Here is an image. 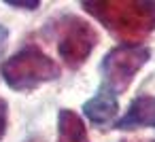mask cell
Wrapping results in <instances>:
<instances>
[{"label": "cell", "instance_id": "6da1fadb", "mask_svg": "<svg viewBox=\"0 0 155 142\" xmlns=\"http://www.w3.org/2000/svg\"><path fill=\"white\" fill-rule=\"evenodd\" d=\"M83 7L125 45H136L155 30V2L151 0H87Z\"/></svg>", "mask_w": 155, "mask_h": 142}, {"label": "cell", "instance_id": "7a4b0ae2", "mask_svg": "<svg viewBox=\"0 0 155 142\" xmlns=\"http://www.w3.org/2000/svg\"><path fill=\"white\" fill-rule=\"evenodd\" d=\"M5 83L15 91H30L60 76V66L34 45H26L0 66Z\"/></svg>", "mask_w": 155, "mask_h": 142}, {"label": "cell", "instance_id": "3957f363", "mask_svg": "<svg viewBox=\"0 0 155 142\" xmlns=\"http://www.w3.org/2000/svg\"><path fill=\"white\" fill-rule=\"evenodd\" d=\"M53 34L58 40V53L64 60V64L72 70L81 68L85 60L91 55L98 32L89 21H85L79 15H64L53 24Z\"/></svg>", "mask_w": 155, "mask_h": 142}, {"label": "cell", "instance_id": "277c9868", "mask_svg": "<svg viewBox=\"0 0 155 142\" xmlns=\"http://www.w3.org/2000/svg\"><path fill=\"white\" fill-rule=\"evenodd\" d=\"M151 51L142 45H119L110 49L102 62L104 85L110 87L115 93L125 91L134 81L136 72L149 62Z\"/></svg>", "mask_w": 155, "mask_h": 142}, {"label": "cell", "instance_id": "5b68a950", "mask_svg": "<svg viewBox=\"0 0 155 142\" xmlns=\"http://www.w3.org/2000/svg\"><path fill=\"white\" fill-rule=\"evenodd\" d=\"M117 110H119L117 93H115L110 87H106L104 83H102L100 91H98L91 100H87V102L83 104L85 117H87L91 123H96V125H106V123H110V121L115 119Z\"/></svg>", "mask_w": 155, "mask_h": 142}, {"label": "cell", "instance_id": "8992f818", "mask_svg": "<svg viewBox=\"0 0 155 142\" xmlns=\"http://www.w3.org/2000/svg\"><path fill=\"white\" fill-rule=\"evenodd\" d=\"M117 129H136V127H155V98L138 95L127 106L125 115L115 123Z\"/></svg>", "mask_w": 155, "mask_h": 142}, {"label": "cell", "instance_id": "52a82bcc", "mask_svg": "<svg viewBox=\"0 0 155 142\" xmlns=\"http://www.w3.org/2000/svg\"><path fill=\"white\" fill-rule=\"evenodd\" d=\"M58 142H89L83 119L68 108L60 110L58 117Z\"/></svg>", "mask_w": 155, "mask_h": 142}, {"label": "cell", "instance_id": "ba28073f", "mask_svg": "<svg viewBox=\"0 0 155 142\" xmlns=\"http://www.w3.org/2000/svg\"><path fill=\"white\" fill-rule=\"evenodd\" d=\"M7 121H9V104L5 98H0V140L7 134Z\"/></svg>", "mask_w": 155, "mask_h": 142}, {"label": "cell", "instance_id": "9c48e42d", "mask_svg": "<svg viewBox=\"0 0 155 142\" xmlns=\"http://www.w3.org/2000/svg\"><path fill=\"white\" fill-rule=\"evenodd\" d=\"M9 7H15V9H26V11H32V9H38V0H30V2H19V0H7Z\"/></svg>", "mask_w": 155, "mask_h": 142}, {"label": "cell", "instance_id": "30bf717a", "mask_svg": "<svg viewBox=\"0 0 155 142\" xmlns=\"http://www.w3.org/2000/svg\"><path fill=\"white\" fill-rule=\"evenodd\" d=\"M7 38H9V30L5 26H0V57L5 53V47H7Z\"/></svg>", "mask_w": 155, "mask_h": 142}, {"label": "cell", "instance_id": "8fae6325", "mask_svg": "<svg viewBox=\"0 0 155 142\" xmlns=\"http://www.w3.org/2000/svg\"><path fill=\"white\" fill-rule=\"evenodd\" d=\"M123 142H155V140H123Z\"/></svg>", "mask_w": 155, "mask_h": 142}]
</instances>
